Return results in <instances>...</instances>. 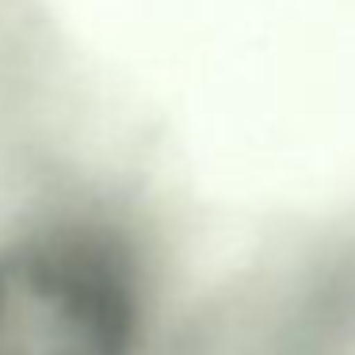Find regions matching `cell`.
<instances>
[{
    "mask_svg": "<svg viewBox=\"0 0 355 355\" xmlns=\"http://www.w3.org/2000/svg\"><path fill=\"white\" fill-rule=\"evenodd\" d=\"M157 271L146 237L100 207L0 230V355H153Z\"/></svg>",
    "mask_w": 355,
    "mask_h": 355,
    "instance_id": "obj_1",
    "label": "cell"
},
{
    "mask_svg": "<svg viewBox=\"0 0 355 355\" xmlns=\"http://www.w3.org/2000/svg\"><path fill=\"white\" fill-rule=\"evenodd\" d=\"M245 355H355V237L313 252L279 283Z\"/></svg>",
    "mask_w": 355,
    "mask_h": 355,
    "instance_id": "obj_2",
    "label": "cell"
}]
</instances>
